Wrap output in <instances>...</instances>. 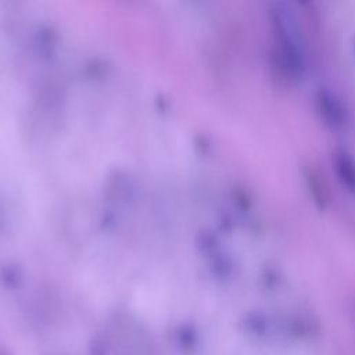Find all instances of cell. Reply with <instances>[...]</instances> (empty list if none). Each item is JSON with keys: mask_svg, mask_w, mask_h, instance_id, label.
I'll return each mask as SVG.
<instances>
[{"mask_svg": "<svg viewBox=\"0 0 355 355\" xmlns=\"http://www.w3.org/2000/svg\"><path fill=\"white\" fill-rule=\"evenodd\" d=\"M336 164L343 183L349 190L355 191V162L352 158L345 151H341L336 157Z\"/></svg>", "mask_w": 355, "mask_h": 355, "instance_id": "obj_2", "label": "cell"}, {"mask_svg": "<svg viewBox=\"0 0 355 355\" xmlns=\"http://www.w3.org/2000/svg\"><path fill=\"white\" fill-rule=\"evenodd\" d=\"M318 104L320 112H323L324 118L330 123H341V110L336 101H331V97L327 93L320 92L318 97Z\"/></svg>", "mask_w": 355, "mask_h": 355, "instance_id": "obj_3", "label": "cell"}, {"mask_svg": "<svg viewBox=\"0 0 355 355\" xmlns=\"http://www.w3.org/2000/svg\"><path fill=\"white\" fill-rule=\"evenodd\" d=\"M269 18L283 60L293 72L301 73L305 69L306 57L295 15L284 4L277 3L269 10Z\"/></svg>", "mask_w": 355, "mask_h": 355, "instance_id": "obj_1", "label": "cell"}]
</instances>
